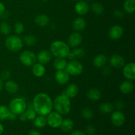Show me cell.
I'll return each instance as SVG.
<instances>
[{
    "instance_id": "cell-30",
    "label": "cell",
    "mask_w": 135,
    "mask_h": 135,
    "mask_svg": "<svg viewBox=\"0 0 135 135\" xmlns=\"http://www.w3.org/2000/svg\"><path fill=\"white\" fill-rule=\"evenodd\" d=\"M113 105L109 102H104L100 105V111L103 114H108L113 112Z\"/></svg>"
},
{
    "instance_id": "cell-29",
    "label": "cell",
    "mask_w": 135,
    "mask_h": 135,
    "mask_svg": "<svg viewBox=\"0 0 135 135\" xmlns=\"http://www.w3.org/2000/svg\"><path fill=\"white\" fill-rule=\"evenodd\" d=\"M47 124V120L45 116L38 115L34 119V125L36 127L43 128Z\"/></svg>"
},
{
    "instance_id": "cell-23",
    "label": "cell",
    "mask_w": 135,
    "mask_h": 135,
    "mask_svg": "<svg viewBox=\"0 0 135 135\" xmlns=\"http://www.w3.org/2000/svg\"><path fill=\"white\" fill-rule=\"evenodd\" d=\"M85 55V51L82 48H76L70 51L68 55L69 59L74 60L75 59H82Z\"/></svg>"
},
{
    "instance_id": "cell-6",
    "label": "cell",
    "mask_w": 135,
    "mask_h": 135,
    "mask_svg": "<svg viewBox=\"0 0 135 135\" xmlns=\"http://www.w3.org/2000/svg\"><path fill=\"white\" fill-rule=\"evenodd\" d=\"M19 60L23 65L31 67L36 62V55L32 51L26 50L21 53L19 56Z\"/></svg>"
},
{
    "instance_id": "cell-33",
    "label": "cell",
    "mask_w": 135,
    "mask_h": 135,
    "mask_svg": "<svg viewBox=\"0 0 135 135\" xmlns=\"http://www.w3.org/2000/svg\"><path fill=\"white\" fill-rule=\"evenodd\" d=\"M22 41H23V43H25L26 46L32 47L36 44L37 39L34 36L32 35V34H28V35H26L24 37Z\"/></svg>"
},
{
    "instance_id": "cell-45",
    "label": "cell",
    "mask_w": 135,
    "mask_h": 135,
    "mask_svg": "<svg viewBox=\"0 0 135 135\" xmlns=\"http://www.w3.org/2000/svg\"><path fill=\"white\" fill-rule=\"evenodd\" d=\"M16 119H17V115L15 114L14 113H13V112H11V113H10V115H9L8 119L11 120V121H14V120H15Z\"/></svg>"
},
{
    "instance_id": "cell-41",
    "label": "cell",
    "mask_w": 135,
    "mask_h": 135,
    "mask_svg": "<svg viewBox=\"0 0 135 135\" xmlns=\"http://www.w3.org/2000/svg\"><path fill=\"white\" fill-rule=\"evenodd\" d=\"M102 73L104 75H105V76H108V75H110L111 73H112L111 67H109V66H107V67H104L102 70Z\"/></svg>"
},
{
    "instance_id": "cell-38",
    "label": "cell",
    "mask_w": 135,
    "mask_h": 135,
    "mask_svg": "<svg viewBox=\"0 0 135 135\" xmlns=\"http://www.w3.org/2000/svg\"><path fill=\"white\" fill-rule=\"evenodd\" d=\"M11 76V72L8 70H3L2 72L1 73V75H0V78H1V80H6L7 79H9Z\"/></svg>"
},
{
    "instance_id": "cell-19",
    "label": "cell",
    "mask_w": 135,
    "mask_h": 135,
    "mask_svg": "<svg viewBox=\"0 0 135 135\" xmlns=\"http://www.w3.org/2000/svg\"><path fill=\"white\" fill-rule=\"evenodd\" d=\"M79 93V87L75 84H71L67 86L63 94L67 96L69 98H73L77 96Z\"/></svg>"
},
{
    "instance_id": "cell-8",
    "label": "cell",
    "mask_w": 135,
    "mask_h": 135,
    "mask_svg": "<svg viewBox=\"0 0 135 135\" xmlns=\"http://www.w3.org/2000/svg\"><path fill=\"white\" fill-rule=\"evenodd\" d=\"M46 118L47 123L50 127L54 129L60 127L61 123L63 121V117L61 115L59 114L57 112H50Z\"/></svg>"
},
{
    "instance_id": "cell-31",
    "label": "cell",
    "mask_w": 135,
    "mask_h": 135,
    "mask_svg": "<svg viewBox=\"0 0 135 135\" xmlns=\"http://www.w3.org/2000/svg\"><path fill=\"white\" fill-rule=\"evenodd\" d=\"M10 113L11 111L9 107L5 105H0V120L4 121V120L8 119Z\"/></svg>"
},
{
    "instance_id": "cell-12",
    "label": "cell",
    "mask_w": 135,
    "mask_h": 135,
    "mask_svg": "<svg viewBox=\"0 0 135 135\" xmlns=\"http://www.w3.org/2000/svg\"><path fill=\"white\" fill-rule=\"evenodd\" d=\"M109 63L115 69H121L125 65V60L123 57L119 54L113 55L109 59Z\"/></svg>"
},
{
    "instance_id": "cell-49",
    "label": "cell",
    "mask_w": 135,
    "mask_h": 135,
    "mask_svg": "<svg viewBox=\"0 0 135 135\" xmlns=\"http://www.w3.org/2000/svg\"><path fill=\"white\" fill-rule=\"evenodd\" d=\"M3 88V80L0 79V91L2 90Z\"/></svg>"
},
{
    "instance_id": "cell-5",
    "label": "cell",
    "mask_w": 135,
    "mask_h": 135,
    "mask_svg": "<svg viewBox=\"0 0 135 135\" xmlns=\"http://www.w3.org/2000/svg\"><path fill=\"white\" fill-rule=\"evenodd\" d=\"M26 102L21 98H15L9 103V108L10 111L16 115H20L24 113L26 109Z\"/></svg>"
},
{
    "instance_id": "cell-17",
    "label": "cell",
    "mask_w": 135,
    "mask_h": 135,
    "mask_svg": "<svg viewBox=\"0 0 135 135\" xmlns=\"http://www.w3.org/2000/svg\"><path fill=\"white\" fill-rule=\"evenodd\" d=\"M108 61V57L104 54H98L93 60V65L96 68H102Z\"/></svg>"
},
{
    "instance_id": "cell-46",
    "label": "cell",
    "mask_w": 135,
    "mask_h": 135,
    "mask_svg": "<svg viewBox=\"0 0 135 135\" xmlns=\"http://www.w3.org/2000/svg\"><path fill=\"white\" fill-rule=\"evenodd\" d=\"M28 135H42L40 132H38V131L36 130H32L29 132Z\"/></svg>"
},
{
    "instance_id": "cell-35",
    "label": "cell",
    "mask_w": 135,
    "mask_h": 135,
    "mask_svg": "<svg viewBox=\"0 0 135 135\" xmlns=\"http://www.w3.org/2000/svg\"><path fill=\"white\" fill-rule=\"evenodd\" d=\"M91 9H92V11L96 15H101L104 11V6L100 3H93L91 6Z\"/></svg>"
},
{
    "instance_id": "cell-18",
    "label": "cell",
    "mask_w": 135,
    "mask_h": 135,
    "mask_svg": "<svg viewBox=\"0 0 135 135\" xmlns=\"http://www.w3.org/2000/svg\"><path fill=\"white\" fill-rule=\"evenodd\" d=\"M119 89L124 94H129L134 90V84L131 80H125L121 83Z\"/></svg>"
},
{
    "instance_id": "cell-47",
    "label": "cell",
    "mask_w": 135,
    "mask_h": 135,
    "mask_svg": "<svg viewBox=\"0 0 135 135\" xmlns=\"http://www.w3.org/2000/svg\"><path fill=\"white\" fill-rule=\"evenodd\" d=\"M5 11V5H3V3L0 1V15L3 13L4 11Z\"/></svg>"
},
{
    "instance_id": "cell-11",
    "label": "cell",
    "mask_w": 135,
    "mask_h": 135,
    "mask_svg": "<svg viewBox=\"0 0 135 135\" xmlns=\"http://www.w3.org/2000/svg\"><path fill=\"white\" fill-rule=\"evenodd\" d=\"M124 30L119 25H113L109 30V37L112 40H117L122 37Z\"/></svg>"
},
{
    "instance_id": "cell-27",
    "label": "cell",
    "mask_w": 135,
    "mask_h": 135,
    "mask_svg": "<svg viewBox=\"0 0 135 135\" xmlns=\"http://www.w3.org/2000/svg\"><path fill=\"white\" fill-rule=\"evenodd\" d=\"M123 7L127 13H133L135 11V0H126L124 2Z\"/></svg>"
},
{
    "instance_id": "cell-16",
    "label": "cell",
    "mask_w": 135,
    "mask_h": 135,
    "mask_svg": "<svg viewBox=\"0 0 135 135\" xmlns=\"http://www.w3.org/2000/svg\"><path fill=\"white\" fill-rule=\"evenodd\" d=\"M90 10L88 3L84 1H78L75 5V11L79 15H85Z\"/></svg>"
},
{
    "instance_id": "cell-51",
    "label": "cell",
    "mask_w": 135,
    "mask_h": 135,
    "mask_svg": "<svg viewBox=\"0 0 135 135\" xmlns=\"http://www.w3.org/2000/svg\"><path fill=\"white\" fill-rule=\"evenodd\" d=\"M75 1H80V0H75Z\"/></svg>"
},
{
    "instance_id": "cell-34",
    "label": "cell",
    "mask_w": 135,
    "mask_h": 135,
    "mask_svg": "<svg viewBox=\"0 0 135 135\" xmlns=\"http://www.w3.org/2000/svg\"><path fill=\"white\" fill-rule=\"evenodd\" d=\"M81 116L84 119L91 120L94 117V112L90 108H83L81 110Z\"/></svg>"
},
{
    "instance_id": "cell-50",
    "label": "cell",
    "mask_w": 135,
    "mask_h": 135,
    "mask_svg": "<svg viewBox=\"0 0 135 135\" xmlns=\"http://www.w3.org/2000/svg\"><path fill=\"white\" fill-rule=\"evenodd\" d=\"M42 1H43V2H47V0H42Z\"/></svg>"
},
{
    "instance_id": "cell-9",
    "label": "cell",
    "mask_w": 135,
    "mask_h": 135,
    "mask_svg": "<svg viewBox=\"0 0 135 135\" xmlns=\"http://www.w3.org/2000/svg\"><path fill=\"white\" fill-rule=\"evenodd\" d=\"M123 76L127 80H135V64L133 62L125 65L123 67Z\"/></svg>"
},
{
    "instance_id": "cell-2",
    "label": "cell",
    "mask_w": 135,
    "mask_h": 135,
    "mask_svg": "<svg viewBox=\"0 0 135 135\" xmlns=\"http://www.w3.org/2000/svg\"><path fill=\"white\" fill-rule=\"evenodd\" d=\"M53 107L55 108L56 112L61 115H66L69 113L71 108V100L69 98L62 94L56 97L53 102Z\"/></svg>"
},
{
    "instance_id": "cell-28",
    "label": "cell",
    "mask_w": 135,
    "mask_h": 135,
    "mask_svg": "<svg viewBox=\"0 0 135 135\" xmlns=\"http://www.w3.org/2000/svg\"><path fill=\"white\" fill-rule=\"evenodd\" d=\"M67 61L65 58H56L54 62V67L57 71L65 69Z\"/></svg>"
},
{
    "instance_id": "cell-22",
    "label": "cell",
    "mask_w": 135,
    "mask_h": 135,
    "mask_svg": "<svg viewBox=\"0 0 135 135\" xmlns=\"http://www.w3.org/2000/svg\"><path fill=\"white\" fill-rule=\"evenodd\" d=\"M86 25L84 18L79 17V18H75V21L73 22V28L76 32H80L84 30Z\"/></svg>"
},
{
    "instance_id": "cell-10",
    "label": "cell",
    "mask_w": 135,
    "mask_h": 135,
    "mask_svg": "<svg viewBox=\"0 0 135 135\" xmlns=\"http://www.w3.org/2000/svg\"><path fill=\"white\" fill-rule=\"evenodd\" d=\"M111 121L115 127H121L125 122V116L121 111H115L111 115Z\"/></svg>"
},
{
    "instance_id": "cell-1",
    "label": "cell",
    "mask_w": 135,
    "mask_h": 135,
    "mask_svg": "<svg viewBox=\"0 0 135 135\" xmlns=\"http://www.w3.org/2000/svg\"><path fill=\"white\" fill-rule=\"evenodd\" d=\"M32 106L38 115L47 116L53 109V101L51 98L45 93H39L34 98Z\"/></svg>"
},
{
    "instance_id": "cell-40",
    "label": "cell",
    "mask_w": 135,
    "mask_h": 135,
    "mask_svg": "<svg viewBox=\"0 0 135 135\" xmlns=\"http://www.w3.org/2000/svg\"><path fill=\"white\" fill-rule=\"evenodd\" d=\"M86 131L89 135H94L96 133V129L92 125H88L86 128Z\"/></svg>"
},
{
    "instance_id": "cell-20",
    "label": "cell",
    "mask_w": 135,
    "mask_h": 135,
    "mask_svg": "<svg viewBox=\"0 0 135 135\" xmlns=\"http://www.w3.org/2000/svg\"><path fill=\"white\" fill-rule=\"evenodd\" d=\"M34 22L37 26H40V27H45L50 22V18L46 15H38L34 18Z\"/></svg>"
},
{
    "instance_id": "cell-14",
    "label": "cell",
    "mask_w": 135,
    "mask_h": 135,
    "mask_svg": "<svg viewBox=\"0 0 135 135\" xmlns=\"http://www.w3.org/2000/svg\"><path fill=\"white\" fill-rule=\"evenodd\" d=\"M51 55L50 51L47 50H43L38 53V55H36V60L38 61V63H41L42 65H46L50 62L51 59Z\"/></svg>"
},
{
    "instance_id": "cell-4",
    "label": "cell",
    "mask_w": 135,
    "mask_h": 135,
    "mask_svg": "<svg viewBox=\"0 0 135 135\" xmlns=\"http://www.w3.org/2000/svg\"><path fill=\"white\" fill-rule=\"evenodd\" d=\"M5 45L7 48L13 52H17L20 51L23 47V41L18 36H9L6 38Z\"/></svg>"
},
{
    "instance_id": "cell-21",
    "label": "cell",
    "mask_w": 135,
    "mask_h": 135,
    "mask_svg": "<svg viewBox=\"0 0 135 135\" xmlns=\"http://www.w3.org/2000/svg\"><path fill=\"white\" fill-rule=\"evenodd\" d=\"M32 73L36 77H42L46 73V68L41 63H35L32 66Z\"/></svg>"
},
{
    "instance_id": "cell-43",
    "label": "cell",
    "mask_w": 135,
    "mask_h": 135,
    "mask_svg": "<svg viewBox=\"0 0 135 135\" xmlns=\"http://www.w3.org/2000/svg\"><path fill=\"white\" fill-rule=\"evenodd\" d=\"M71 135H86L85 133L84 132L81 131H74L72 132Z\"/></svg>"
},
{
    "instance_id": "cell-39",
    "label": "cell",
    "mask_w": 135,
    "mask_h": 135,
    "mask_svg": "<svg viewBox=\"0 0 135 135\" xmlns=\"http://www.w3.org/2000/svg\"><path fill=\"white\" fill-rule=\"evenodd\" d=\"M125 104L123 101L119 100L115 103V108L117 109V111H121L125 108Z\"/></svg>"
},
{
    "instance_id": "cell-25",
    "label": "cell",
    "mask_w": 135,
    "mask_h": 135,
    "mask_svg": "<svg viewBox=\"0 0 135 135\" xmlns=\"http://www.w3.org/2000/svg\"><path fill=\"white\" fill-rule=\"evenodd\" d=\"M101 92L96 88H91L87 92V97L91 101H98L101 98Z\"/></svg>"
},
{
    "instance_id": "cell-42",
    "label": "cell",
    "mask_w": 135,
    "mask_h": 135,
    "mask_svg": "<svg viewBox=\"0 0 135 135\" xmlns=\"http://www.w3.org/2000/svg\"><path fill=\"white\" fill-rule=\"evenodd\" d=\"M113 13H114V15L118 18H122L124 16V13H123V11H121V10H118V9L115 11Z\"/></svg>"
},
{
    "instance_id": "cell-15",
    "label": "cell",
    "mask_w": 135,
    "mask_h": 135,
    "mask_svg": "<svg viewBox=\"0 0 135 135\" xmlns=\"http://www.w3.org/2000/svg\"><path fill=\"white\" fill-rule=\"evenodd\" d=\"M69 76L70 75L65 69L59 70L55 73V79L58 84L60 85H64L69 80Z\"/></svg>"
},
{
    "instance_id": "cell-36",
    "label": "cell",
    "mask_w": 135,
    "mask_h": 135,
    "mask_svg": "<svg viewBox=\"0 0 135 135\" xmlns=\"http://www.w3.org/2000/svg\"><path fill=\"white\" fill-rule=\"evenodd\" d=\"M0 32L4 35H8L11 32V27L10 25L6 22H2L0 24Z\"/></svg>"
},
{
    "instance_id": "cell-7",
    "label": "cell",
    "mask_w": 135,
    "mask_h": 135,
    "mask_svg": "<svg viewBox=\"0 0 135 135\" xmlns=\"http://www.w3.org/2000/svg\"><path fill=\"white\" fill-rule=\"evenodd\" d=\"M65 70L69 75L78 76L83 72V65L80 62L74 59L67 63Z\"/></svg>"
},
{
    "instance_id": "cell-32",
    "label": "cell",
    "mask_w": 135,
    "mask_h": 135,
    "mask_svg": "<svg viewBox=\"0 0 135 135\" xmlns=\"http://www.w3.org/2000/svg\"><path fill=\"white\" fill-rule=\"evenodd\" d=\"M25 113L26 114V117H27V120L33 121L36 118V113L34 108H33L32 104H30V105H28L26 107V109L25 110Z\"/></svg>"
},
{
    "instance_id": "cell-44",
    "label": "cell",
    "mask_w": 135,
    "mask_h": 135,
    "mask_svg": "<svg viewBox=\"0 0 135 135\" xmlns=\"http://www.w3.org/2000/svg\"><path fill=\"white\" fill-rule=\"evenodd\" d=\"M19 118H20V120H21V121H27V117H26V114H25V113L24 112V113H21V114L19 115Z\"/></svg>"
},
{
    "instance_id": "cell-24",
    "label": "cell",
    "mask_w": 135,
    "mask_h": 135,
    "mask_svg": "<svg viewBox=\"0 0 135 135\" xmlns=\"http://www.w3.org/2000/svg\"><path fill=\"white\" fill-rule=\"evenodd\" d=\"M4 88L10 94L17 93L18 90V86L15 82L13 80H7L3 85Z\"/></svg>"
},
{
    "instance_id": "cell-26",
    "label": "cell",
    "mask_w": 135,
    "mask_h": 135,
    "mask_svg": "<svg viewBox=\"0 0 135 135\" xmlns=\"http://www.w3.org/2000/svg\"><path fill=\"white\" fill-rule=\"evenodd\" d=\"M74 127V123L70 119H65L63 120L61 123V125L60 128L61 129L62 131L63 132H69L71 131L73 129Z\"/></svg>"
},
{
    "instance_id": "cell-13",
    "label": "cell",
    "mask_w": 135,
    "mask_h": 135,
    "mask_svg": "<svg viewBox=\"0 0 135 135\" xmlns=\"http://www.w3.org/2000/svg\"><path fill=\"white\" fill-rule=\"evenodd\" d=\"M83 41V37L79 32H75L70 34L67 40V44L69 47H76L79 46Z\"/></svg>"
},
{
    "instance_id": "cell-3",
    "label": "cell",
    "mask_w": 135,
    "mask_h": 135,
    "mask_svg": "<svg viewBox=\"0 0 135 135\" xmlns=\"http://www.w3.org/2000/svg\"><path fill=\"white\" fill-rule=\"evenodd\" d=\"M70 51L69 45L63 41H54L50 46V52L55 58H66Z\"/></svg>"
},
{
    "instance_id": "cell-48",
    "label": "cell",
    "mask_w": 135,
    "mask_h": 135,
    "mask_svg": "<svg viewBox=\"0 0 135 135\" xmlns=\"http://www.w3.org/2000/svg\"><path fill=\"white\" fill-rule=\"evenodd\" d=\"M4 131V127H3V125L0 123V135L2 134V133H3Z\"/></svg>"
},
{
    "instance_id": "cell-37",
    "label": "cell",
    "mask_w": 135,
    "mask_h": 135,
    "mask_svg": "<svg viewBox=\"0 0 135 135\" xmlns=\"http://www.w3.org/2000/svg\"><path fill=\"white\" fill-rule=\"evenodd\" d=\"M24 28H25V27H24V25L22 22H17L15 25V32L16 34H22L24 31Z\"/></svg>"
}]
</instances>
